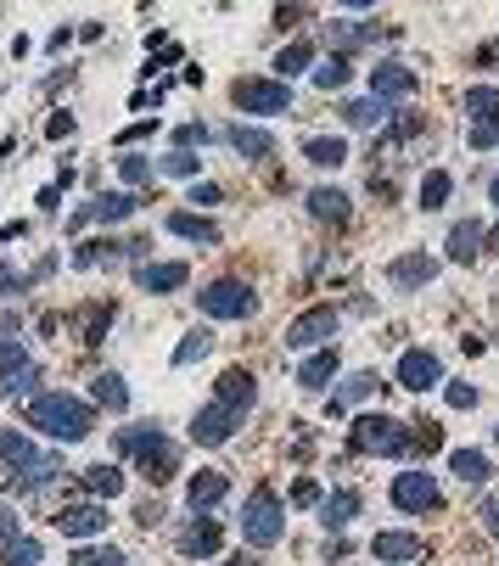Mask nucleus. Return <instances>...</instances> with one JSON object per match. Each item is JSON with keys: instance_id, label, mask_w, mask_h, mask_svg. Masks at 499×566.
<instances>
[{"instance_id": "1", "label": "nucleus", "mask_w": 499, "mask_h": 566, "mask_svg": "<svg viewBox=\"0 0 499 566\" xmlns=\"http://www.w3.org/2000/svg\"><path fill=\"white\" fill-rule=\"evenodd\" d=\"M29 426L34 432H51L57 443H79L96 432V404L90 398H73V393H34Z\"/></svg>"}, {"instance_id": "2", "label": "nucleus", "mask_w": 499, "mask_h": 566, "mask_svg": "<svg viewBox=\"0 0 499 566\" xmlns=\"http://www.w3.org/2000/svg\"><path fill=\"white\" fill-rule=\"evenodd\" d=\"M348 449L382 454V460H404V454L415 449V438L404 432V421H393V415H359V421L348 426Z\"/></svg>"}, {"instance_id": "3", "label": "nucleus", "mask_w": 499, "mask_h": 566, "mask_svg": "<svg viewBox=\"0 0 499 566\" xmlns=\"http://www.w3.org/2000/svg\"><path fill=\"white\" fill-rule=\"evenodd\" d=\"M242 538H247V550H270V544L286 538V505L270 488H253V499L242 505Z\"/></svg>"}, {"instance_id": "4", "label": "nucleus", "mask_w": 499, "mask_h": 566, "mask_svg": "<svg viewBox=\"0 0 499 566\" xmlns=\"http://www.w3.org/2000/svg\"><path fill=\"white\" fill-rule=\"evenodd\" d=\"M197 309L208 320H253L258 314V292L247 281H208L197 292Z\"/></svg>"}, {"instance_id": "5", "label": "nucleus", "mask_w": 499, "mask_h": 566, "mask_svg": "<svg viewBox=\"0 0 499 566\" xmlns=\"http://www.w3.org/2000/svg\"><path fill=\"white\" fill-rule=\"evenodd\" d=\"M230 101L253 118H281V113H292V85L286 79H236Z\"/></svg>"}, {"instance_id": "6", "label": "nucleus", "mask_w": 499, "mask_h": 566, "mask_svg": "<svg viewBox=\"0 0 499 566\" xmlns=\"http://www.w3.org/2000/svg\"><path fill=\"white\" fill-rule=\"evenodd\" d=\"M393 505L404 510V516H432V510H443V488L432 471H399L393 477Z\"/></svg>"}, {"instance_id": "7", "label": "nucleus", "mask_w": 499, "mask_h": 566, "mask_svg": "<svg viewBox=\"0 0 499 566\" xmlns=\"http://www.w3.org/2000/svg\"><path fill=\"white\" fill-rule=\"evenodd\" d=\"M62 454H29V460H23V466H12V471H0V488H6V494H40V488H51V482L62 477Z\"/></svg>"}, {"instance_id": "8", "label": "nucleus", "mask_w": 499, "mask_h": 566, "mask_svg": "<svg viewBox=\"0 0 499 566\" xmlns=\"http://www.w3.org/2000/svg\"><path fill=\"white\" fill-rule=\"evenodd\" d=\"M34 387H40V365L29 359V348L23 342H0V398H34Z\"/></svg>"}, {"instance_id": "9", "label": "nucleus", "mask_w": 499, "mask_h": 566, "mask_svg": "<svg viewBox=\"0 0 499 566\" xmlns=\"http://www.w3.org/2000/svg\"><path fill=\"white\" fill-rule=\"evenodd\" d=\"M393 382L404 393H432V387H443V359L432 348H404L399 365H393Z\"/></svg>"}, {"instance_id": "10", "label": "nucleus", "mask_w": 499, "mask_h": 566, "mask_svg": "<svg viewBox=\"0 0 499 566\" xmlns=\"http://www.w3.org/2000/svg\"><path fill=\"white\" fill-rule=\"evenodd\" d=\"M337 326H343V314L331 309V303H320V309L298 314L292 326H286V348L298 354V348H326L331 337H337Z\"/></svg>"}, {"instance_id": "11", "label": "nucleus", "mask_w": 499, "mask_h": 566, "mask_svg": "<svg viewBox=\"0 0 499 566\" xmlns=\"http://www.w3.org/2000/svg\"><path fill=\"white\" fill-rule=\"evenodd\" d=\"M135 208H141V202L129 197V191H101L96 202H85V208H73V219H68V236H79L85 225H118V219H129Z\"/></svg>"}, {"instance_id": "12", "label": "nucleus", "mask_w": 499, "mask_h": 566, "mask_svg": "<svg viewBox=\"0 0 499 566\" xmlns=\"http://www.w3.org/2000/svg\"><path fill=\"white\" fill-rule=\"evenodd\" d=\"M242 421L247 415L242 410H225V404H208V410H197L191 415V443H202V449H214V443H230L236 432H242Z\"/></svg>"}, {"instance_id": "13", "label": "nucleus", "mask_w": 499, "mask_h": 566, "mask_svg": "<svg viewBox=\"0 0 499 566\" xmlns=\"http://www.w3.org/2000/svg\"><path fill=\"white\" fill-rule=\"evenodd\" d=\"M157 449H169V438H163V426H152V421H135V426H118L113 432V454L118 460H152Z\"/></svg>"}, {"instance_id": "14", "label": "nucleus", "mask_w": 499, "mask_h": 566, "mask_svg": "<svg viewBox=\"0 0 499 566\" xmlns=\"http://www.w3.org/2000/svg\"><path fill=\"white\" fill-rule=\"evenodd\" d=\"M174 550L191 555V561H208V555L225 550V527L214 522V516H197V522L180 527V538H174Z\"/></svg>"}, {"instance_id": "15", "label": "nucleus", "mask_w": 499, "mask_h": 566, "mask_svg": "<svg viewBox=\"0 0 499 566\" xmlns=\"http://www.w3.org/2000/svg\"><path fill=\"white\" fill-rule=\"evenodd\" d=\"M432 275H438L432 253H399L387 264V286L393 292H421V286H432Z\"/></svg>"}, {"instance_id": "16", "label": "nucleus", "mask_w": 499, "mask_h": 566, "mask_svg": "<svg viewBox=\"0 0 499 566\" xmlns=\"http://www.w3.org/2000/svg\"><path fill=\"white\" fill-rule=\"evenodd\" d=\"M57 527L68 538H79V544H90V538H101L107 533V505H101V499H90V505H68L57 516Z\"/></svg>"}, {"instance_id": "17", "label": "nucleus", "mask_w": 499, "mask_h": 566, "mask_svg": "<svg viewBox=\"0 0 499 566\" xmlns=\"http://www.w3.org/2000/svg\"><path fill=\"white\" fill-rule=\"evenodd\" d=\"M443 253L455 258V264H477V258L488 253V225H477V219H460V225L449 230V241H443Z\"/></svg>"}, {"instance_id": "18", "label": "nucleus", "mask_w": 499, "mask_h": 566, "mask_svg": "<svg viewBox=\"0 0 499 566\" xmlns=\"http://www.w3.org/2000/svg\"><path fill=\"white\" fill-rule=\"evenodd\" d=\"M253 398H258L253 370H225V376L214 382V404H225V410H242V415H253Z\"/></svg>"}, {"instance_id": "19", "label": "nucleus", "mask_w": 499, "mask_h": 566, "mask_svg": "<svg viewBox=\"0 0 499 566\" xmlns=\"http://www.w3.org/2000/svg\"><path fill=\"white\" fill-rule=\"evenodd\" d=\"M230 494V477L225 471H197L191 477V488H186V505H191V516H214V505Z\"/></svg>"}, {"instance_id": "20", "label": "nucleus", "mask_w": 499, "mask_h": 566, "mask_svg": "<svg viewBox=\"0 0 499 566\" xmlns=\"http://www.w3.org/2000/svg\"><path fill=\"white\" fill-rule=\"evenodd\" d=\"M118 258H129V247L118 236H101V241H79V247L68 253V264L73 269H113Z\"/></svg>"}, {"instance_id": "21", "label": "nucleus", "mask_w": 499, "mask_h": 566, "mask_svg": "<svg viewBox=\"0 0 499 566\" xmlns=\"http://www.w3.org/2000/svg\"><path fill=\"white\" fill-rule=\"evenodd\" d=\"M337 370H343L337 348H314V354L298 365V387H303V393H320V387H331V382H337Z\"/></svg>"}, {"instance_id": "22", "label": "nucleus", "mask_w": 499, "mask_h": 566, "mask_svg": "<svg viewBox=\"0 0 499 566\" xmlns=\"http://www.w3.org/2000/svg\"><path fill=\"white\" fill-rule=\"evenodd\" d=\"M303 208H309V219H320V225H343L348 219V191H337V185H314L309 197H303Z\"/></svg>"}, {"instance_id": "23", "label": "nucleus", "mask_w": 499, "mask_h": 566, "mask_svg": "<svg viewBox=\"0 0 499 566\" xmlns=\"http://www.w3.org/2000/svg\"><path fill=\"white\" fill-rule=\"evenodd\" d=\"M415 90V73L404 68V62H376V73H371V96L382 101H399V96H410Z\"/></svg>"}, {"instance_id": "24", "label": "nucleus", "mask_w": 499, "mask_h": 566, "mask_svg": "<svg viewBox=\"0 0 499 566\" xmlns=\"http://www.w3.org/2000/svg\"><path fill=\"white\" fill-rule=\"evenodd\" d=\"M163 230L180 236V241H197V247H219V225H214V219H202V213H169Z\"/></svg>"}, {"instance_id": "25", "label": "nucleus", "mask_w": 499, "mask_h": 566, "mask_svg": "<svg viewBox=\"0 0 499 566\" xmlns=\"http://www.w3.org/2000/svg\"><path fill=\"white\" fill-rule=\"evenodd\" d=\"M371 550H376V561H387V566H410L415 555H421V538L415 533H376Z\"/></svg>"}, {"instance_id": "26", "label": "nucleus", "mask_w": 499, "mask_h": 566, "mask_svg": "<svg viewBox=\"0 0 499 566\" xmlns=\"http://www.w3.org/2000/svg\"><path fill=\"white\" fill-rule=\"evenodd\" d=\"M230 146H236V152H242L247 163H253V157H258V163H270V157L281 152L270 129H253V124H236V129H230Z\"/></svg>"}, {"instance_id": "27", "label": "nucleus", "mask_w": 499, "mask_h": 566, "mask_svg": "<svg viewBox=\"0 0 499 566\" xmlns=\"http://www.w3.org/2000/svg\"><path fill=\"white\" fill-rule=\"evenodd\" d=\"M186 275H191L186 264H141L135 269V286H141V292H180Z\"/></svg>"}, {"instance_id": "28", "label": "nucleus", "mask_w": 499, "mask_h": 566, "mask_svg": "<svg viewBox=\"0 0 499 566\" xmlns=\"http://www.w3.org/2000/svg\"><path fill=\"white\" fill-rule=\"evenodd\" d=\"M354 516H359V494H354V488H337L331 499H320V527H326V533H343Z\"/></svg>"}, {"instance_id": "29", "label": "nucleus", "mask_w": 499, "mask_h": 566, "mask_svg": "<svg viewBox=\"0 0 499 566\" xmlns=\"http://www.w3.org/2000/svg\"><path fill=\"white\" fill-rule=\"evenodd\" d=\"M303 157H309L314 169H343V163H348V141H343V135H309V141H303Z\"/></svg>"}, {"instance_id": "30", "label": "nucleus", "mask_w": 499, "mask_h": 566, "mask_svg": "<svg viewBox=\"0 0 499 566\" xmlns=\"http://www.w3.org/2000/svg\"><path fill=\"white\" fill-rule=\"evenodd\" d=\"M376 387H382V382H376V370H359V376H348V382L337 387V393H331V404H326V410H331V415L354 410V404H365V398H371Z\"/></svg>"}, {"instance_id": "31", "label": "nucleus", "mask_w": 499, "mask_h": 566, "mask_svg": "<svg viewBox=\"0 0 499 566\" xmlns=\"http://www.w3.org/2000/svg\"><path fill=\"white\" fill-rule=\"evenodd\" d=\"M382 34H393V29H382V23H337V29H326V40L337 45V57H348L365 40H382Z\"/></svg>"}, {"instance_id": "32", "label": "nucleus", "mask_w": 499, "mask_h": 566, "mask_svg": "<svg viewBox=\"0 0 499 566\" xmlns=\"http://www.w3.org/2000/svg\"><path fill=\"white\" fill-rule=\"evenodd\" d=\"M79 482H85L90 499H118L124 494V466H90V471H79Z\"/></svg>"}, {"instance_id": "33", "label": "nucleus", "mask_w": 499, "mask_h": 566, "mask_svg": "<svg viewBox=\"0 0 499 566\" xmlns=\"http://www.w3.org/2000/svg\"><path fill=\"white\" fill-rule=\"evenodd\" d=\"M90 404H107V410H129V382L118 370H101L90 382Z\"/></svg>"}, {"instance_id": "34", "label": "nucleus", "mask_w": 499, "mask_h": 566, "mask_svg": "<svg viewBox=\"0 0 499 566\" xmlns=\"http://www.w3.org/2000/svg\"><path fill=\"white\" fill-rule=\"evenodd\" d=\"M449 471H455L460 482H471V488L494 477V466H488V454H483V449H455V454H449Z\"/></svg>"}, {"instance_id": "35", "label": "nucleus", "mask_w": 499, "mask_h": 566, "mask_svg": "<svg viewBox=\"0 0 499 566\" xmlns=\"http://www.w3.org/2000/svg\"><path fill=\"white\" fill-rule=\"evenodd\" d=\"M275 73H281V79H298V73H314V45L309 40H292L281 51V57H275Z\"/></svg>"}, {"instance_id": "36", "label": "nucleus", "mask_w": 499, "mask_h": 566, "mask_svg": "<svg viewBox=\"0 0 499 566\" xmlns=\"http://www.w3.org/2000/svg\"><path fill=\"white\" fill-rule=\"evenodd\" d=\"M208 348H214V331H186V337H180V348H174V365L186 370V365H197V359H208Z\"/></svg>"}, {"instance_id": "37", "label": "nucleus", "mask_w": 499, "mask_h": 566, "mask_svg": "<svg viewBox=\"0 0 499 566\" xmlns=\"http://www.w3.org/2000/svg\"><path fill=\"white\" fill-rule=\"evenodd\" d=\"M29 454H40L29 443V432H0V471H12V466H23Z\"/></svg>"}, {"instance_id": "38", "label": "nucleus", "mask_w": 499, "mask_h": 566, "mask_svg": "<svg viewBox=\"0 0 499 566\" xmlns=\"http://www.w3.org/2000/svg\"><path fill=\"white\" fill-rule=\"evenodd\" d=\"M174 471H180V449H174V443H169V449H157L152 460H141V477H146V482H157V488H163V482H169Z\"/></svg>"}, {"instance_id": "39", "label": "nucleus", "mask_w": 499, "mask_h": 566, "mask_svg": "<svg viewBox=\"0 0 499 566\" xmlns=\"http://www.w3.org/2000/svg\"><path fill=\"white\" fill-rule=\"evenodd\" d=\"M157 169L169 174V180H197V169H202V157H197V152H174V146H169V152L157 157Z\"/></svg>"}, {"instance_id": "40", "label": "nucleus", "mask_w": 499, "mask_h": 566, "mask_svg": "<svg viewBox=\"0 0 499 566\" xmlns=\"http://www.w3.org/2000/svg\"><path fill=\"white\" fill-rule=\"evenodd\" d=\"M348 79H354V62H348V57H326L320 68H314V85H320V90H343Z\"/></svg>"}, {"instance_id": "41", "label": "nucleus", "mask_w": 499, "mask_h": 566, "mask_svg": "<svg viewBox=\"0 0 499 566\" xmlns=\"http://www.w3.org/2000/svg\"><path fill=\"white\" fill-rule=\"evenodd\" d=\"M68 566H129V561H124L118 544H85V550H73Z\"/></svg>"}, {"instance_id": "42", "label": "nucleus", "mask_w": 499, "mask_h": 566, "mask_svg": "<svg viewBox=\"0 0 499 566\" xmlns=\"http://www.w3.org/2000/svg\"><path fill=\"white\" fill-rule=\"evenodd\" d=\"M343 118H348L354 129H376V124L387 118V107H382L376 96H365V101H348V107H343Z\"/></svg>"}, {"instance_id": "43", "label": "nucleus", "mask_w": 499, "mask_h": 566, "mask_svg": "<svg viewBox=\"0 0 499 566\" xmlns=\"http://www.w3.org/2000/svg\"><path fill=\"white\" fill-rule=\"evenodd\" d=\"M152 174H157V163L146 152H124V157H118V180H124V185H146Z\"/></svg>"}, {"instance_id": "44", "label": "nucleus", "mask_w": 499, "mask_h": 566, "mask_svg": "<svg viewBox=\"0 0 499 566\" xmlns=\"http://www.w3.org/2000/svg\"><path fill=\"white\" fill-rule=\"evenodd\" d=\"M449 191H455V180H449V174H443V169H432L427 174V180H421V208H443V202H449Z\"/></svg>"}, {"instance_id": "45", "label": "nucleus", "mask_w": 499, "mask_h": 566, "mask_svg": "<svg viewBox=\"0 0 499 566\" xmlns=\"http://www.w3.org/2000/svg\"><path fill=\"white\" fill-rule=\"evenodd\" d=\"M40 538H29V533H23V538H17V544H12V550H6V555H0V566H40Z\"/></svg>"}, {"instance_id": "46", "label": "nucleus", "mask_w": 499, "mask_h": 566, "mask_svg": "<svg viewBox=\"0 0 499 566\" xmlns=\"http://www.w3.org/2000/svg\"><path fill=\"white\" fill-rule=\"evenodd\" d=\"M466 113H471V118L499 113V90H494V85H471V90H466Z\"/></svg>"}, {"instance_id": "47", "label": "nucleus", "mask_w": 499, "mask_h": 566, "mask_svg": "<svg viewBox=\"0 0 499 566\" xmlns=\"http://www.w3.org/2000/svg\"><path fill=\"white\" fill-rule=\"evenodd\" d=\"M471 152H488V146H499V113H488V118H477V124H471Z\"/></svg>"}, {"instance_id": "48", "label": "nucleus", "mask_w": 499, "mask_h": 566, "mask_svg": "<svg viewBox=\"0 0 499 566\" xmlns=\"http://www.w3.org/2000/svg\"><path fill=\"white\" fill-rule=\"evenodd\" d=\"M208 141H214L208 124H180L174 129V152H197V146H208Z\"/></svg>"}, {"instance_id": "49", "label": "nucleus", "mask_w": 499, "mask_h": 566, "mask_svg": "<svg viewBox=\"0 0 499 566\" xmlns=\"http://www.w3.org/2000/svg\"><path fill=\"white\" fill-rule=\"evenodd\" d=\"M23 292H29V275L0 258V298H23Z\"/></svg>"}, {"instance_id": "50", "label": "nucleus", "mask_w": 499, "mask_h": 566, "mask_svg": "<svg viewBox=\"0 0 499 566\" xmlns=\"http://www.w3.org/2000/svg\"><path fill=\"white\" fill-rule=\"evenodd\" d=\"M443 398H449V410H471V404H477V387L471 382H443Z\"/></svg>"}, {"instance_id": "51", "label": "nucleus", "mask_w": 499, "mask_h": 566, "mask_svg": "<svg viewBox=\"0 0 499 566\" xmlns=\"http://www.w3.org/2000/svg\"><path fill=\"white\" fill-rule=\"evenodd\" d=\"M17 538H23V522H17V510H6V505H0V555L12 550Z\"/></svg>"}, {"instance_id": "52", "label": "nucleus", "mask_w": 499, "mask_h": 566, "mask_svg": "<svg viewBox=\"0 0 499 566\" xmlns=\"http://www.w3.org/2000/svg\"><path fill=\"white\" fill-rule=\"evenodd\" d=\"M219 197H225V191H219L214 180H197V185H191V208H214Z\"/></svg>"}, {"instance_id": "53", "label": "nucleus", "mask_w": 499, "mask_h": 566, "mask_svg": "<svg viewBox=\"0 0 499 566\" xmlns=\"http://www.w3.org/2000/svg\"><path fill=\"white\" fill-rule=\"evenodd\" d=\"M45 135H51V141H68V135H73V113H68V107H57V113H51Z\"/></svg>"}, {"instance_id": "54", "label": "nucleus", "mask_w": 499, "mask_h": 566, "mask_svg": "<svg viewBox=\"0 0 499 566\" xmlns=\"http://www.w3.org/2000/svg\"><path fill=\"white\" fill-rule=\"evenodd\" d=\"M23 337V314L17 309H0V342H17Z\"/></svg>"}, {"instance_id": "55", "label": "nucleus", "mask_w": 499, "mask_h": 566, "mask_svg": "<svg viewBox=\"0 0 499 566\" xmlns=\"http://www.w3.org/2000/svg\"><path fill=\"white\" fill-rule=\"evenodd\" d=\"M477 522H483V533H494V538H499V494H488V499H483Z\"/></svg>"}, {"instance_id": "56", "label": "nucleus", "mask_w": 499, "mask_h": 566, "mask_svg": "<svg viewBox=\"0 0 499 566\" xmlns=\"http://www.w3.org/2000/svg\"><path fill=\"white\" fill-rule=\"evenodd\" d=\"M292 505H320V488H314L309 477H298L292 482Z\"/></svg>"}, {"instance_id": "57", "label": "nucleus", "mask_w": 499, "mask_h": 566, "mask_svg": "<svg viewBox=\"0 0 499 566\" xmlns=\"http://www.w3.org/2000/svg\"><path fill=\"white\" fill-rule=\"evenodd\" d=\"M157 129V118H141V124H129L124 135H118V146H129V141H141V135H152Z\"/></svg>"}, {"instance_id": "58", "label": "nucleus", "mask_w": 499, "mask_h": 566, "mask_svg": "<svg viewBox=\"0 0 499 566\" xmlns=\"http://www.w3.org/2000/svg\"><path fill=\"white\" fill-rule=\"evenodd\" d=\"M225 566H258V561H253V555H236V561H225Z\"/></svg>"}, {"instance_id": "59", "label": "nucleus", "mask_w": 499, "mask_h": 566, "mask_svg": "<svg viewBox=\"0 0 499 566\" xmlns=\"http://www.w3.org/2000/svg\"><path fill=\"white\" fill-rule=\"evenodd\" d=\"M488 197H494V202H499V174H494V180H488Z\"/></svg>"}, {"instance_id": "60", "label": "nucleus", "mask_w": 499, "mask_h": 566, "mask_svg": "<svg viewBox=\"0 0 499 566\" xmlns=\"http://www.w3.org/2000/svg\"><path fill=\"white\" fill-rule=\"evenodd\" d=\"M494 443H499V426H494Z\"/></svg>"}]
</instances>
